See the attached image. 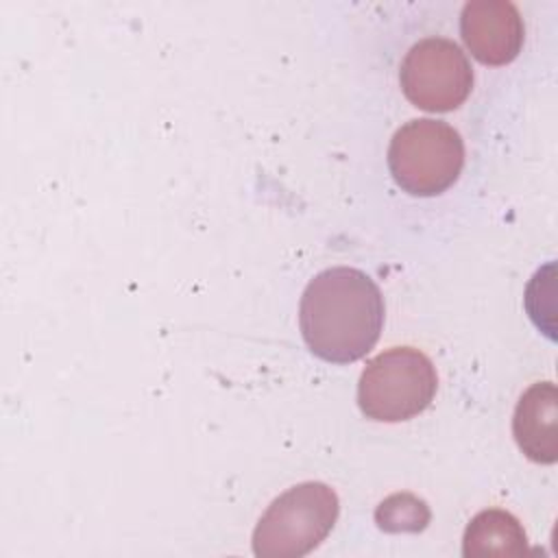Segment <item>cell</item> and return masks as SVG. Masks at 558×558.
Segmentation results:
<instances>
[{
	"label": "cell",
	"mask_w": 558,
	"mask_h": 558,
	"mask_svg": "<svg viewBox=\"0 0 558 558\" xmlns=\"http://www.w3.org/2000/svg\"><path fill=\"white\" fill-rule=\"evenodd\" d=\"M512 434L532 462L554 464L558 460V390L551 381H536L519 397Z\"/></svg>",
	"instance_id": "52a82bcc"
},
{
	"label": "cell",
	"mask_w": 558,
	"mask_h": 558,
	"mask_svg": "<svg viewBox=\"0 0 558 558\" xmlns=\"http://www.w3.org/2000/svg\"><path fill=\"white\" fill-rule=\"evenodd\" d=\"M399 83L414 107L445 113L469 98L473 70L458 44L447 37H427L408 50Z\"/></svg>",
	"instance_id": "5b68a950"
},
{
	"label": "cell",
	"mask_w": 558,
	"mask_h": 558,
	"mask_svg": "<svg viewBox=\"0 0 558 558\" xmlns=\"http://www.w3.org/2000/svg\"><path fill=\"white\" fill-rule=\"evenodd\" d=\"M299 327L316 357L331 364L355 362L379 340L384 296L360 268H327L303 290Z\"/></svg>",
	"instance_id": "6da1fadb"
},
{
	"label": "cell",
	"mask_w": 558,
	"mask_h": 558,
	"mask_svg": "<svg viewBox=\"0 0 558 558\" xmlns=\"http://www.w3.org/2000/svg\"><path fill=\"white\" fill-rule=\"evenodd\" d=\"M436 386V368L423 351L392 347L375 355L362 371L357 405L373 421H410L432 403Z\"/></svg>",
	"instance_id": "277c9868"
},
{
	"label": "cell",
	"mask_w": 558,
	"mask_h": 558,
	"mask_svg": "<svg viewBox=\"0 0 558 558\" xmlns=\"http://www.w3.org/2000/svg\"><path fill=\"white\" fill-rule=\"evenodd\" d=\"M462 554L477 556H521L527 551V536L519 519L501 508L477 512L464 530Z\"/></svg>",
	"instance_id": "ba28073f"
},
{
	"label": "cell",
	"mask_w": 558,
	"mask_h": 558,
	"mask_svg": "<svg viewBox=\"0 0 558 558\" xmlns=\"http://www.w3.org/2000/svg\"><path fill=\"white\" fill-rule=\"evenodd\" d=\"M462 166L464 142L442 120H410L397 129L388 146L390 174L412 196L442 194L458 181Z\"/></svg>",
	"instance_id": "3957f363"
},
{
	"label": "cell",
	"mask_w": 558,
	"mask_h": 558,
	"mask_svg": "<svg viewBox=\"0 0 558 558\" xmlns=\"http://www.w3.org/2000/svg\"><path fill=\"white\" fill-rule=\"evenodd\" d=\"M340 512L338 495L323 482H303L279 495L253 530L259 558H301L316 549Z\"/></svg>",
	"instance_id": "7a4b0ae2"
},
{
	"label": "cell",
	"mask_w": 558,
	"mask_h": 558,
	"mask_svg": "<svg viewBox=\"0 0 558 558\" xmlns=\"http://www.w3.org/2000/svg\"><path fill=\"white\" fill-rule=\"evenodd\" d=\"M460 35L480 63L506 65L521 52L525 26L508 0H471L460 13Z\"/></svg>",
	"instance_id": "8992f818"
},
{
	"label": "cell",
	"mask_w": 558,
	"mask_h": 558,
	"mask_svg": "<svg viewBox=\"0 0 558 558\" xmlns=\"http://www.w3.org/2000/svg\"><path fill=\"white\" fill-rule=\"evenodd\" d=\"M375 519L386 532H418L429 521V508L410 493H397L379 504Z\"/></svg>",
	"instance_id": "9c48e42d"
}]
</instances>
